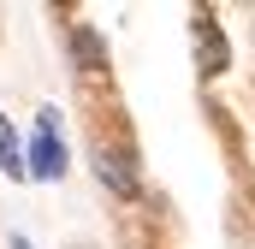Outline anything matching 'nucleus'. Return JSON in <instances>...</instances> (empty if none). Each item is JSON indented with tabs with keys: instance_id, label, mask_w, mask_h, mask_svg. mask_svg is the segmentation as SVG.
I'll list each match as a JSON object with an SVG mask.
<instances>
[{
	"instance_id": "obj_1",
	"label": "nucleus",
	"mask_w": 255,
	"mask_h": 249,
	"mask_svg": "<svg viewBox=\"0 0 255 249\" xmlns=\"http://www.w3.org/2000/svg\"><path fill=\"white\" fill-rule=\"evenodd\" d=\"M60 172H65L60 130H36V142L24 148V178H60Z\"/></svg>"
},
{
	"instance_id": "obj_2",
	"label": "nucleus",
	"mask_w": 255,
	"mask_h": 249,
	"mask_svg": "<svg viewBox=\"0 0 255 249\" xmlns=\"http://www.w3.org/2000/svg\"><path fill=\"white\" fill-rule=\"evenodd\" d=\"M136 160H130V148H95V172H101V184L113 190V196H136V172H130Z\"/></svg>"
},
{
	"instance_id": "obj_3",
	"label": "nucleus",
	"mask_w": 255,
	"mask_h": 249,
	"mask_svg": "<svg viewBox=\"0 0 255 249\" xmlns=\"http://www.w3.org/2000/svg\"><path fill=\"white\" fill-rule=\"evenodd\" d=\"M196 42H202V77H220L226 71V36H220V24L208 12L196 18Z\"/></svg>"
},
{
	"instance_id": "obj_4",
	"label": "nucleus",
	"mask_w": 255,
	"mask_h": 249,
	"mask_svg": "<svg viewBox=\"0 0 255 249\" xmlns=\"http://www.w3.org/2000/svg\"><path fill=\"white\" fill-rule=\"evenodd\" d=\"M0 172H6V178H24V148H18L12 119H0Z\"/></svg>"
},
{
	"instance_id": "obj_5",
	"label": "nucleus",
	"mask_w": 255,
	"mask_h": 249,
	"mask_svg": "<svg viewBox=\"0 0 255 249\" xmlns=\"http://www.w3.org/2000/svg\"><path fill=\"white\" fill-rule=\"evenodd\" d=\"M77 60H83V65H95V60H101V42H95L89 30H77Z\"/></svg>"
},
{
	"instance_id": "obj_6",
	"label": "nucleus",
	"mask_w": 255,
	"mask_h": 249,
	"mask_svg": "<svg viewBox=\"0 0 255 249\" xmlns=\"http://www.w3.org/2000/svg\"><path fill=\"white\" fill-rule=\"evenodd\" d=\"M12 249H30V238H12Z\"/></svg>"
}]
</instances>
